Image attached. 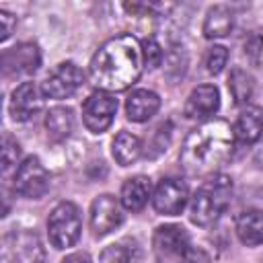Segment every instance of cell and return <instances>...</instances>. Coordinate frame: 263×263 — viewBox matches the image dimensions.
Listing matches in <instances>:
<instances>
[{
  "mask_svg": "<svg viewBox=\"0 0 263 263\" xmlns=\"http://www.w3.org/2000/svg\"><path fill=\"white\" fill-rule=\"evenodd\" d=\"M144 70L142 43L134 35H117L105 41L90 60V78L105 92L129 88Z\"/></svg>",
  "mask_w": 263,
  "mask_h": 263,
  "instance_id": "obj_1",
  "label": "cell"
},
{
  "mask_svg": "<svg viewBox=\"0 0 263 263\" xmlns=\"http://www.w3.org/2000/svg\"><path fill=\"white\" fill-rule=\"evenodd\" d=\"M234 132L222 119H210L197 125L183 142L181 166L191 177H210L230 158Z\"/></svg>",
  "mask_w": 263,
  "mask_h": 263,
  "instance_id": "obj_2",
  "label": "cell"
},
{
  "mask_svg": "<svg viewBox=\"0 0 263 263\" xmlns=\"http://www.w3.org/2000/svg\"><path fill=\"white\" fill-rule=\"evenodd\" d=\"M232 181L226 175H212L203 181L189 201V218L197 226H212L228 208Z\"/></svg>",
  "mask_w": 263,
  "mask_h": 263,
  "instance_id": "obj_3",
  "label": "cell"
},
{
  "mask_svg": "<svg viewBox=\"0 0 263 263\" xmlns=\"http://www.w3.org/2000/svg\"><path fill=\"white\" fill-rule=\"evenodd\" d=\"M80 230H82L80 210L72 201H62L51 210L47 218V234H49V242L55 249L74 247L76 240L80 238Z\"/></svg>",
  "mask_w": 263,
  "mask_h": 263,
  "instance_id": "obj_4",
  "label": "cell"
},
{
  "mask_svg": "<svg viewBox=\"0 0 263 263\" xmlns=\"http://www.w3.org/2000/svg\"><path fill=\"white\" fill-rule=\"evenodd\" d=\"M152 249L158 263H185V257L191 249L189 234L177 224H164L154 230Z\"/></svg>",
  "mask_w": 263,
  "mask_h": 263,
  "instance_id": "obj_5",
  "label": "cell"
},
{
  "mask_svg": "<svg viewBox=\"0 0 263 263\" xmlns=\"http://www.w3.org/2000/svg\"><path fill=\"white\" fill-rule=\"evenodd\" d=\"M2 261L4 263H45V251L35 232L18 230L4 236Z\"/></svg>",
  "mask_w": 263,
  "mask_h": 263,
  "instance_id": "obj_6",
  "label": "cell"
},
{
  "mask_svg": "<svg viewBox=\"0 0 263 263\" xmlns=\"http://www.w3.org/2000/svg\"><path fill=\"white\" fill-rule=\"evenodd\" d=\"M49 187V175L37 156L25 158L14 173V191L27 199H39Z\"/></svg>",
  "mask_w": 263,
  "mask_h": 263,
  "instance_id": "obj_7",
  "label": "cell"
},
{
  "mask_svg": "<svg viewBox=\"0 0 263 263\" xmlns=\"http://www.w3.org/2000/svg\"><path fill=\"white\" fill-rule=\"evenodd\" d=\"M115 113H117V99L105 90L92 92L82 105V121L86 129L92 134H103L113 123Z\"/></svg>",
  "mask_w": 263,
  "mask_h": 263,
  "instance_id": "obj_8",
  "label": "cell"
},
{
  "mask_svg": "<svg viewBox=\"0 0 263 263\" xmlns=\"http://www.w3.org/2000/svg\"><path fill=\"white\" fill-rule=\"evenodd\" d=\"M84 82L82 70L74 62H62L41 84V92L47 99H68Z\"/></svg>",
  "mask_w": 263,
  "mask_h": 263,
  "instance_id": "obj_9",
  "label": "cell"
},
{
  "mask_svg": "<svg viewBox=\"0 0 263 263\" xmlns=\"http://www.w3.org/2000/svg\"><path fill=\"white\" fill-rule=\"evenodd\" d=\"M187 201H189L187 183L177 179V177L162 179L156 185L154 193H152V205L162 216H177V214H181V210L187 205Z\"/></svg>",
  "mask_w": 263,
  "mask_h": 263,
  "instance_id": "obj_10",
  "label": "cell"
},
{
  "mask_svg": "<svg viewBox=\"0 0 263 263\" xmlns=\"http://www.w3.org/2000/svg\"><path fill=\"white\" fill-rule=\"evenodd\" d=\"M121 222H123L121 203L113 195L103 193V195L92 199V203H90V228L97 236L109 234Z\"/></svg>",
  "mask_w": 263,
  "mask_h": 263,
  "instance_id": "obj_11",
  "label": "cell"
},
{
  "mask_svg": "<svg viewBox=\"0 0 263 263\" xmlns=\"http://www.w3.org/2000/svg\"><path fill=\"white\" fill-rule=\"evenodd\" d=\"M41 66V53L35 43H18L2 53V70L6 76L33 74Z\"/></svg>",
  "mask_w": 263,
  "mask_h": 263,
  "instance_id": "obj_12",
  "label": "cell"
},
{
  "mask_svg": "<svg viewBox=\"0 0 263 263\" xmlns=\"http://www.w3.org/2000/svg\"><path fill=\"white\" fill-rule=\"evenodd\" d=\"M43 107V92L35 82L18 84L10 95V115L14 121L33 119Z\"/></svg>",
  "mask_w": 263,
  "mask_h": 263,
  "instance_id": "obj_13",
  "label": "cell"
},
{
  "mask_svg": "<svg viewBox=\"0 0 263 263\" xmlns=\"http://www.w3.org/2000/svg\"><path fill=\"white\" fill-rule=\"evenodd\" d=\"M220 107V92L214 84H199L191 90L185 103V117L199 121L212 117Z\"/></svg>",
  "mask_w": 263,
  "mask_h": 263,
  "instance_id": "obj_14",
  "label": "cell"
},
{
  "mask_svg": "<svg viewBox=\"0 0 263 263\" xmlns=\"http://www.w3.org/2000/svg\"><path fill=\"white\" fill-rule=\"evenodd\" d=\"M232 132H234V138L242 144L257 142L263 134V109L259 105H247L238 113L232 125Z\"/></svg>",
  "mask_w": 263,
  "mask_h": 263,
  "instance_id": "obj_15",
  "label": "cell"
},
{
  "mask_svg": "<svg viewBox=\"0 0 263 263\" xmlns=\"http://www.w3.org/2000/svg\"><path fill=\"white\" fill-rule=\"evenodd\" d=\"M158 107H160V97L154 90L138 88L125 101V115L129 121L142 123V121H148L158 111Z\"/></svg>",
  "mask_w": 263,
  "mask_h": 263,
  "instance_id": "obj_16",
  "label": "cell"
},
{
  "mask_svg": "<svg viewBox=\"0 0 263 263\" xmlns=\"http://www.w3.org/2000/svg\"><path fill=\"white\" fill-rule=\"evenodd\" d=\"M152 195V187H150V179L138 175V177H132L123 183L121 187V205L129 212H140L148 199Z\"/></svg>",
  "mask_w": 263,
  "mask_h": 263,
  "instance_id": "obj_17",
  "label": "cell"
},
{
  "mask_svg": "<svg viewBox=\"0 0 263 263\" xmlns=\"http://www.w3.org/2000/svg\"><path fill=\"white\" fill-rule=\"evenodd\" d=\"M236 234L242 245H263V210H247L236 218Z\"/></svg>",
  "mask_w": 263,
  "mask_h": 263,
  "instance_id": "obj_18",
  "label": "cell"
},
{
  "mask_svg": "<svg viewBox=\"0 0 263 263\" xmlns=\"http://www.w3.org/2000/svg\"><path fill=\"white\" fill-rule=\"evenodd\" d=\"M232 25H234V16L228 6H222V4L212 6L203 21V35L208 39L226 37L232 31Z\"/></svg>",
  "mask_w": 263,
  "mask_h": 263,
  "instance_id": "obj_19",
  "label": "cell"
},
{
  "mask_svg": "<svg viewBox=\"0 0 263 263\" xmlns=\"http://www.w3.org/2000/svg\"><path fill=\"white\" fill-rule=\"evenodd\" d=\"M142 154V142L136 134L132 132H119L113 140V158L117 164L121 166H129L134 164Z\"/></svg>",
  "mask_w": 263,
  "mask_h": 263,
  "instance_id": "obj_20",
  "label": "cell"
},
{
  "mask_svg": "<svg viewBox=\"0 0 263 263\" xmlns=\"http://www.w3.org/2000/svg\"><path fill=\"white\" fill-rule=\"evenodd\" d=\"M45 127L51 140H64L74 129V115L68 107H53L45 115Z\"/></svg>",
  "mask_w": 263,
  "mask_h": 263,
  "instance_id": "obj_21",
  "label": "cell"
},
{
  "mask_svg": "<svg viewBox=\"0 0 263 263\" xmlns=\"http://www.w3.org/2000/svg\"><path fill=\"white\" fill-rule=\"evenodd\" d=\"M228 88L232 92V99L236 105H247L253 97V78L251 74H247L242 68H234L228 76Z\"/></svg>",
  "mask_w": 263,
  "mask_h": 263,
  "instance_id": "obj_22",
  "label": "cell"
},
{
  "mask_svg": "<svg viewBox=\"0 0 263 263\" xmlns=\"http://www.w3.org/2000/svg\"><path fill=\"white\" fill-rule=\"evenodd\" d=\"M138 249L127 242H115L101 253V263H136Z\"/></svg>",
  "mask_w": 263,
  "mask_h": 263,
  "instance_id": "obj_23",
  "label": "cell"
},
{
  "mask_svg": "<svg viewBox=\"0 0 263 263\" xmlns=\"http://www.w3.org/2000/svg\"><path fill=\"white\" fill-rule=\"evenodd\" d=\"M18 156H21V146L16 140H12L10 136H4L2 140V171L8 173L10 168H14L16 173V162H18Z\"/></svg>",
  "mask_w": 263,
  "mask_h": 263,
  "instance_id": "obj_24",
  "label": "cell"
},
{
  "mask_svg": "<svg viewBox=\"0 0 263 263\" xmlns=\"http://www.w3.org/2000/svg\"><path fill=\"white\" fill-rule=\"evenodd\" d=\"M228 62V49L224 45H214L205 53V70L210 74H220Z\"/></svg>",
  "mask_w": 263,
  "mask_h": 263,
  "instance_id": "obj_25",
  "label": "cell"
},
{
  "mask_svg": "<svg viewBox=\"0 0 263 263\" xmlns=\"http://www.w3.org/2000/svg\"><path fill=\"white\" fill-rule=\"evenodd\" d=\"M245 55L247 60L257 66V68H263V35H251L245 43Z\"/></svg>",
  "mask_w": 263,
  "mask_h": 263,
  "instance_id": "obj_26",
  "label": "cell"
},
{
  "mask_svg": "<svg viewBox=\"0 0 263 263\" xmlns=\"http://www.w3.org/2000/svg\"><path fill=\"white\" fill-rule=\"evenodd\" d=\"M142 51H144V66H148L150 70H154L162 64V47L158 45V41L146 39L142 43Z\"/></svg>",
  "mask_w": 263,
  "mask_h": 263,
  "instance_id": "obj_27",
  "label": "cell"
},
{
  "mask_svg": "<svg viewBox=\"0 0 263 263\" xmlns=\"http://www.w3.org/2000/svg\"><path fill=\"white\" fill-rule=\"evenodd\" d=\"M0 25H2L0 41H6V39L12 35L14 27H16V16H12V14H10V12H6V10H0Z\"/></svg>",
  "mask_w": 263,
  "mask_h": 263,
  "instance_id": "obj_28",
  "label": "cell"
},
{
  "mask_svg": "<svg viewBox=\"0 0 263 263\" xmlns=\"http://www.w3.org/2000/svg\"><path fill=\"white\" fill-rule=\"evenodd\" d=\"M62 263H92V261H90V257L86 253H72Z\"/></svg>",
  "mask_w": 263,
  "mask_h": 263,
  "instance_id": "obj_29",
  "label": "cell"
}]
</instances>
